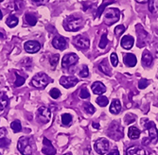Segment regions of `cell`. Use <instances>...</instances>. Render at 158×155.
Listing matches in <instances>:
<instances>
[{
	"mask_svg": "<svg viewBox=\"0 0 158 155\" xmlns=\"http://www.w3.org/2000/svg\"><path fill=\"white\" fill-rule=\"evenodd\" d=\"M64 27L68 31H78L83 27V20L81 16L70 15L64 21Z\"/></svg>",
	"mask_w": 158,
	"mask_h": 155,
	"instance_id": "1",
	"label": "cell"
},
{
	"mask_svg": "<svg viewBox=\"0 0 158 155\" xmlns=\"http://www.w3.org/2000/svg\"><path fill=\"white\" fill-rule=\"evenodd\" d=\"M50 81H51L50 78L47 74H45V73H39V74L35 75L32 78L31 84L34 87H36L38 89H44V88H46L48 85Z\"/></svg>",
	"mask_w": 158,
	"mask_h": 155,
	"instance_id": "2",
	"label": "cell"
},
{
	"mask_svg": "<svg viewBox=\"0 0 158 155\" xmlns=\"http://www.w3.org/2000/svg\"><path fill=\"white\" fill-rule=\"evenodd\" d=\"M120 18V11L116 8H109L105 11L104 22L108 26H112L113 24L117 23Z\"/></svg>",
	"mask_w": 158,
	"mask_h": 155,
	"instance_id": "3",
	"label": "cell"
},
{
	"mask_svg": "<svg viewBox=\"0 0 158 155\" xmlns=\"http://www.w3.org/2000/svg\"><path fill=\"white\" fill-rule=\"evenodd\" d=\"M17 149L23 155H31L32 154L31 140L27 137H21L19 139L18 144H17Z\"/></svg>",
	"mask_w": 158,
	"mask_h": 155,
	"instance_id": "4",
	"label": "cell"
},
{
	"mask_svg": "<svg viewBox=\"0 0 158 155\" xmlns=\"http://www.w3.org/2000/svg\"><path fill=\"white\" fill-rule=\"evenodd\" d=\"M94 148H95V150L97 153H98L100 155H103L109 149V141L105 138H99L95 142Z\"/></svg>",
	"mask_w": 158,
	"mask_h": 155,
	"instance_id": "5",
	"label": "cell"
},
{
	"mask_svg": "<svg viewBox=\"0 0 158 155\" xmlns=\"http://www.w3.org/2000/svg\"><path fill=\"white\" fill-rule=\"evenodd\" d=\"M37 118L42 123H48L51 119L50 110L47 107H40L37 111Z\"/></svg>",
	"mask_w": 158,
	"mask_h": 155,
	"instance_id": "6",
	"label": "cell"
},
{
	"mask_svg": "<svg viewBox=\"0 0 158 155\" xmlns=\"http://www.w3.org/2000/svg\"><path fill=\"white\" fill-rule=\"evenodd\" d=\"M78 61L79 58L75 53L66 54L65 56H64V58L62 60V66L64 68H69L70 66L75 65Z\"/></svg>",
	"mask_w": 158,
	"mask_h": 155,
	"instance_id": "7",
	"label": "cell"
},
{
	"mask_svg": "<svg viewBox=\"0 0 158 155\" xmlns=\"http://www.w3.org/2000/svg\"><path fill=\"white\" fill-rule=\"evenodd\" d=\"M109 135L112 138H114V140H119L120 138L123 137L122 128L117 123H112L110 129H109Z\"/></svg>",
	"mask_w": 158,
	"mask_h": 155,
	"instance_id": "8",
	"label": "cell"
},
{
	"mask_svg": "<svg viewBox=\"0 0 158 155\" xmlns=\"http://www.w3.org/2000/svg\"><path fill=\"white\" fill-rule=\"evenodd\" d=\"M145 128L147 129L148 133H149V136H150V140L152 143H156L157 139H158V131L155 127V124L153 122L149 121L146 125Z\"/></svg>",
	"mask_w": 158,
	"mask_h": 155,
	"instance_id": "9",
	"label": "cell"
},
{
	"mask_svg": "<svg viewBox=\"0 0 158 155\" xmlns=\"http://www.w3.org/2000/svg\"><path fill=\"white\" fill-rule=\"evenodd\" d=\"M74 45H75V47H77L81 49H86L89 47L90 42L86 37L79 35V36L75 37V39H74Z\"/></svg>",
	"mask_w": 158,
	"mask_h": 155,
	"instance_id": "10",
	"label": "cell"
},
{
	"mask_svg": "<svg viewBox=\"0 0 158 155\" xmlns=\"http://www.w3.org/2000/svg\"><path fill=\"white\" fill-rule=\"evenodd\" d=\"M78 79L75 78V77H62L60 79V83H61V85H63L64 88H71V87H73L75 86L76 84L78 83Z\"/></svg>",
	"mask_w": 158,
	"mask_h": 155,
	"instance_id": "11",
	"label": "cell"
},
{
	"mask_svg": "<svg viewBox=\"0 0 158 155\" xmlns=\"http://www.w3.org/2000/svg\"><path fill=\"white\" fill-rule=\"evenodd\" d=\"M24 48L27 52L28 53H36L40 50L41 45L38 43L37 41H27L24 45Z\"/></svg>",
	"mask_w": 158,
	"mask_h": 155,
	"instance_id": "12",
	"label": "cell"
},
{
	"mask_svg": "<svg viewBox=\"0 0 158 155\" xmlns=\"http://www.w3.org/2000/svg\"><path fill=\"white\" fill-rule=\"evenodd\" d=\"M43 144H44V147L42 149L43 153L46 155H55L56 154L55 148L53 147V145L51 144V142L48 138H44V140H43Z\"/></svg>",
	"mask_w": 158,
	"mask_h": 155,
	"instance_id": "13",
	"label": "cell"
},
{
	"mask_svg": "<svg viewBox=\"0 0 158 155\" xmlns=\"http://www.w3.org/2000/svg\"><path fill=\"white\" fill-rule=\"evenodd\" d=\"M52 45L55 48L59 50H64L67 47V41L62 36H56L52 41Z\"/></svg>",
	"mask_w": 158,
	"mask_h": 155,
	"instance_id": "14",
	"label": "cell"
},
{
	"mask_svg": "<svg viewBox=\"0 0 158 155\" xmlns=\"http://www.w3.org/2000/svg\"><path fill=\"white\" fill-rule=\"evenodd\" d=\"M92 92L95 94V95H102L103 93L106 92V87L104 86V84L100 81H96L92 84Z\"/></svg>",
	"mask_w": 158,
	"mask_h": 155,
	"instance_id": "15",
	"label": "cell"
},
{
	"mask_svg": "<svg viewBox=\"0 0 158 155\" xmlns=\"http://www.w3.org/2000/svg\"><path fill=\"white\" fill-rule=\"evenodd\" d=\"M135 39L131 35H126L121 39V47L124 49H131L134 46Z\"/></svg>",
	"mask_w": 158,
	"mask_h": 155,
	"instance_id": "16",
	"label": "cell"
},
{
	"mask_svg": "<svg viewBox=\"0 0 158 155\" xmlns=\"http://www.w3.org/2000/svg\"><path fill=\"white\" fill-rule=\"evenodd\" d=\"M126 155H146V151L144 149H142L137 146H133L127 149Z\"/></svg>",
	"mask_w": 158,
	"mask_h": 155,
	"instance_id": "17",
	"label": "cell"
},
{
	"mask_svg": "<svg viewBox=\"0 0 158 155\" xmlns=\"http://www.w3.org/2000/svg\"><path fill=\"white\" fill-rule=\"evenodd\" d=\"M136 62H137L136 57H135L134 54H132V53L125 54V56H124V63L127 66H129V67H134V66H135Z\"/></svg>",
	"mask_w": 158,
	"mask_h": 155,
	"instance_id": "18",
	"label": "cell"
},
{
	"mask_svg": "<svg viewBox=\"0 0 158 155\" xmlns=\"http://www.w3.org/2000/svg\"><path fill=\"white\" fill-rule=\"evenodd\" d=\"M121 111V103L118 100H114L110 106V112L114 115L119 114Z\"/></svg>",
	"mask_w": 158,
	"mask_h": 155,
	"instance_id": "19",
	"label": "cell"
},
{
	"mask_svg": "<svg viewBox=\"0 0 158 155\" xmlns=\"http://www.w3.org/2000/svg\"><path fill=\"white\" fill-rule=\"evenodd\" d=\"M152 63V56L151 55V53L149 51H144L142 54V64L144 66H151Z\"/></svg>",
	"mask_w": 158,
	"mask_h": 155,
	"instance_id": "20",
	"label": "cell"
},
{
	"mask_svg": "<svg viewBox=\"0 0 158 155\" xmlns=\"http://www.w3.org/2000/svg\"><path fill=\"white\" fill-rule=\"evenodd\" d=\"M140 133H141V132L139 131V129L136 128V127L132 126V127H130V128H129L128 136H129V138L132 139V140L137 139L140 136Z\"/></svg>",
	"mask_w": 158,
	"mask_h": 155,
	"instance_id": "21",
	"label": "cell"
},
{
	"mask_svg": "<svg viewBox=\"0 0 158 155\" xmlns=\"http://www.w3.org/2000/svg\"><path fill=\"white\" fill-rule=\"evenodd\" d=\"M22 7H23V2L20 1V0H14V1H12V2H10V4L7 5V8L11 11L19 10L22 9Z\"/></svg>",
	"mask_w": 158,
	"mask_h": 155,
	"instance_id": "22",
	"label": "cell"
},
{
	"mask_svg": "<svg viewBox=\"0 0 158 155\" xmlns=\"http://www.w3.org/2000/svg\"><path fill=\"white\" fill-rule=\"evenodd\" d=\"M98 69L102 71L103 74H105V75H107V76H111V69H110V67H109V65H108V63H107V60L105 59V60H103L102 63H99V65H98Z\"/></svg>",
	"mask_w": 158,
	"mask_h": 155,
	"instance_id": "23",
	"label": "cell"
},
{
	"mask_svg": "<svg viewBox=\"0 0 158 155\" xmlns=\"http://www.w3.org/2000/svg\"><path fill=\"white\" fill-rule=\"evenodd\" d=\"M114 0H103L102 4L99 6L98 11H97V13H96V18H98V17L99 18V17H100V15H102V13L103 12V10H104V9H105V6H108V5H110V4H112V3H114Z\"/></svg>",
	"mask_w": 158,
	"mask_h": 155,
	"instance_id": "24",
	"label": "cell"
},
{
	"mask_svg": "<svg viewBox=\"0 0 158 155\" xmlns=\"http://www.w3.org/2000/svg\"><path fill=\"white\" fill-rule=\"evenodd\" d=\"M9 104V97L5 93L0 94V112H2Z\"/></svg>",
	"mask_w": 158,
	"mask_h": 155,
	"instance_id": "25",
	"label": "cell"
},
{
	"mask_svg": "<svg viewBox=\"0 0 158 155\" xmlns=\"http://www.w3.org/2000/svg\"><path fill=\"white\" fill-rule=\"evenodd\" d=\"M25 19H26V22L31 25V26H35L36 23H37V18L34 14L32 13H30V12H27L26 15H25Z\"/></svg>",
	"mask_w": 158,
	"mask_h": 155,
	"instance_id": "26",
	"label": "cell"
},
{
	"mask_svg": "<svg viewBox=\"0 0 158 155\" xmlns=\"http://www.w3.org/2000/svg\"><path fill=\"white\" fill-rule=\"evenodd\" d=\"M6 24H7L8 27H16L17 24H18V18H17L15 15L10 14V15L8 17V19H7V21H6Z\"/></svg>",
	"mask_w": 158,
	"mask_h": 155,
	"instance_id": "27",
	"label": "cell"
},
{
	"mask_svg": "<svg viewBox=\"0 0 158 155\" xmlns=\"http://www.w3.org/2000/svg\"><path fill=\"white\" fill-rule=\"evenodd\" d=\"M149 10L152 13L158 11V0H149Z\"/></svg>",
	"mask_w": 158,
	"mask_h": 155,
	"instance_id": "28",
	"label": "cell"
},
{
	"mask_svg": "<svg viewBox=\"0 0 158 155\" xmlns=\"http://www.w3.org/2000/svg\"><path fill=\"white\" fill-rule=\"evenodd\" d=\"M10 128L12 129V131L14 133H19L22 130V126L19 120H14L13 122H11L10 124Z\"/></svg>",
	"mask_w": 158,
	"mask_h": 155,
	"instance_id": "29",
	"label": "cell"
},
{
	"mask_svg": "<svg viewBox=\"0 0 158 155\" xmlns=\"http://www.w3.org/2000/svg\"><path fill=\"white\" fill-rule=\"evenodd\" d=\"M97 103L100 106V107H105L108 105L109 101H108V98L106 96H100L97 98Z\"/></svg>",
	"mask_w": 158,
	"mask_h": 155,
	"instance_id": "30",
	"label": "cell"
},
{
	"mask_svg": "<svg viewBox=\"0 0 158 155\" xmlns=\"http://www.w3.org/2000/svg\"><path fill=\"white\" fill-rule=\"evenodd\" d=\"M83 109H84V111H85L86 112H87V114H89V115L94 114L95 111H96L95 107H94L91 103H89V102L84 103V105H83Z\"/></svg>",
	"mask_w": 158,
	"mask_h": 155,
	"instance_id": "31",
	"label": "cell"
},
{
	"mask_svg": "<svg viewBox=\"0 0 158 155\" xmlns=\"http://www.w3.org/2000/svg\"><path fill=\"white\" fill-rule=\"evenodd\" d=\"M15 76H16V80H15V82H14V86H15V87L22 86L23 84L25 83V78L20 76L17 72L15 73Z\"/></svg>",
	"mask_w": 158,
	"mask_h": 155,
	"instance_id": "32",
	"label": "cell"
},
{
	"mask_svg": "<svg viewBox=\"0 0 158 155\" xmlns=\"http://www.w3.org/2000/svg\"><path fill=\"white\" fill-rule=\"evenodd\" d=\"M108 44V40H107V33H103L102 38H100V41H99V44H98V47L100 48H105L106 46Z\"/></svg>",
	"mask_w": 158,
	"mask_h": 155,
	"instance_id": "33",
	"label": "cell"
},
{
	"mask_svg": "<svg viewBox=\"0 0 158 155\" xmlns=\"http://www.w3.org/2000/svg\"><path fill=\"white\" fill-rule=\"evenodd\" d=\"M72 122V116L68 114H64L62 116V123L65 126L70 125V123Z\"/></svg>",
	"mask_w": 158,
	"mask_h": 155,
	"instance_id": "34",
	"label": "cell"
},
{
	"mask_svg": "<svg viewBox=\"0 0 158 155\" xmlns=\"http://www.w3.org/2000/svg\"><path fill=\"white\" fill-rule=\"evenodd\" d=\"M90 96V94H89V91L87 90L86 87H83L81 89L80 91V97L82 98V100H86V98H89Z\"/></svg>",
	"mask_w": 158,
	"mask_h": 155,
	"instance_id": "35",
	"label": "cell"
},
{
	"mask_svg": "<svg viewBox=\"0 0 158 155\" xmlns=\"http://www.w3.org/2000/svg\"><path fill=\"white\" fill-rule=\"evenodd\" d=\"M124 31H125V27L123 25H119L114 27V34H116L118 37H119Z\"/></svg>",
	"mask_w": 158,
	"mask_h": 155,
	"instance_id": "36",
	"label": "cell"
},
{
	"mask_svg": "<svg viewBox=\"0 0 158 155\" xmlns=\"http://www.w3.org/2000/svg\"><path fill=\"white\" fill-rule=\"evenodd\" d=\"M59 59H60V57H59V55H58V54L53 55L52 57H50V59H49L50 65H51L52 67H55V66L57 65V63H58V62H59Z\"/></svg>",
	"mask_w": 158,
	"mask_h": 155,
	"instance_id": "37",
	"label": "cell"
},
{
	"mask_svg": "<svg viewBox=\"0 0 158 155\" xmlns=\"http://www.w3.org/2000/svg\"><path fill=\"white\" fill-rule=\"evenodd\" d=\"M49 95H50V96H51L52 98H54V100H57V98H59V97H60L61 92H60L58 89H57V88H53V89L50 90Z\"/></svg>",
	"mask_w": 158,
	"mask_h": 155,
	"instance_id": "38",
	"label": "cell"
},
{
	"mask_svg": "<svg viewBox=\"0 0 158 155\" xmlns=\"http://www.w3.org/2000/svg\"><path fill=\"white\" fill-rule=\"evenodd\" d=\"M150 81L147 79H141L138 82V88L139 89H145L149 85Z\"/></svg>",
	"mask_w": 158,
	"mask_h": 155,
	"instance_id": "39",
	"label": "cell"
},
{
	"mask_svg": "<svg viewBox=\"0 0 158 155\" xmlns=\"http://www.w3.org/2000/svg\"><path fill=\"white\" fill-rule=\"evenodd\" d=\"M80 76L81 78H86V77L89 76V70H88V67L86 65H83L81 67V71H80Z\"/></svg>",
	"mask_w": 158,
	"mask_h": 155,
	"instance_id": "40",
	"label": "cell"
},
{
	"mask_svg": "<svg viewBox=\"0 0 158 155\" xmlns=\"http://www.w3.org/2000/svg\"><path fill=\"white\" fill-rule=\"evenodd\" d=\"M110 60H111V63L114 67H116L118 63V56L116 53H112L110 56Z\"/></svg>",
	"mask_w": 158,
	"mask_h": 155,
	"instance_id": "41",
	"label": "cell"
},
{
	"mask_svg": "<svg viewBox=\"0 0 158 155\" xmlns=\"http://www.w3.org/2000/svg\"><path fill=\"white\" fill-rule=\"evenodd\" d=\"M10 143V141L7 138H1L0 139V147L1 148H7Z\"/></svg>",
	"mask_w": 158,
	"mask_h": 155,
	"instance_id": "42",
	"label": "cell"
},
{
	"mask_svg": "<svg viewBox=\"0 0 158 155\" xmlns=\"http://www.w3.org/2000/svg\"><path fill=\"white\" fill-rule=\"evenodd\" d=\"M6 134V129L5 128H1L0 129V139L3 138V136Z\"/></svg>",
	"mask_w": 158,
	"mask_h": 155,
	"instance_id": "43",
	"label": "cell"
},
{
	"mask_svg": "<svg viewBox=\"0 0 158 155\" xmlns=\"http://www.w3.org/2000/svg\"><path fill=\"white\" fill-rule=\"evenodd\" d=\"M107 155H119V152L118 149H113L111 152H109Z\"/></svg>",
	"mask_w": 158,
	"mask_h": 155,
	"instance_id": "44",
	"label": "cell"
},
{
	"mask_svg": "<svg viewBox=\"0 0 158 155\" xmlns=\"http://www.w3.org/2000/svg\"><path fill=\"white\" fill-rule=\"evenodd\" d=\"M44 1H45V0H32V2L35 3V4H37V5L43 4V3H44Z\"/></svg>",
	"mask_w": 158,
	"mask_h": 155,
	"instance_id": "45",
	"label": "cell"
},
{
	"mask_svg": "<svg viewBox=\"0 0 158 155\" xmlns=\"http://www.w3.org/2000/svg\"><path fill=\"white\" fill-rule=\"evenodd\" d=\"M136 2H138V3H141V4H143V3H146V2H148L149 0H135Z\"/></svg>",
	"mask_w": 158,
	"mask_h": 155,
	"instance_id": "46",
	"label": "cell"
},
{
	"mask_svg": "<svg viewBox=\"0 0 158 155\" xmlns=\"http://www.w3.org/2000/svg\"><path fill=\"white\" fill-rule=\"evenodd\" d=\"M95 129H99V125H98L97 123H93V125H92Z\"/></svg>",
	"mask_w": 158,
	"mask_h": 155,
	"instance_id": "47",
	"label": "cell"
},
{
	"mask_svg": "<svg viewBox=\"0 0 158 155\" xmlns=\"http://www.w3.org/2000/svg\"><path fill=\"white\" fill-rule=\"evenodd\" d=\"M2 17H3V14H2V11H1V10H0V20L2 19Z\"/></svg>",
	"mask_w": 158,
	"mask_h": 155,
	"instance_id": "48",
	"label": "cell"
},
{
	"mask_svg": "<svg viewBox=\"0 0 158 155\" xmlns=\"http://www.w3.org/2000/svg\"><path fill=\"white\" fill-rule=\"evenodd\" d=\"M156 57L158 58V47H157V48H156Z\"/></svg>",
	"mask_w": 158,
	"mask_h": 155,
	"instance_id": "49",
	"label": "cell"
},
{
	"mask_svg": "<svg viewBox=\"0 0 158 155\" xmlns=\"http://www.w3.org/2000/svg\"><path fill=\"white\" fill-rule=\"evenodd\" d=\"M0 37H1V38H3V34H2V33H0Z\"/></svg>",
	"mask_w": 158,
	"mask_h": 155,
	"instance_id": "50",
	"label": "cell"
},
{
	"mask_svg": "<svg viewBox=\"0 0 158 155\" xmlns=\"http://www.w3.org/2000/svg\"><path fill=\"white\" fill-rule=\"evenodd\" d=\"M64 155H71V154H68V153H66V154H64Z\"/></svg>",
	"mask_w": 158,
	"mask_h": 155,
	"instance_id": "51",
	"label": "cell"
},
{
	"mask_svg": "<svg viewBox=\"0 0 158 155\" xmlns=\"http://www.w3.org/2000/svg\"><path fill=\"white\" fill-rule=\"evenodd\" d=\"M1 1H3V0H0V2H1Z\"/></svg>",
	"mask_w": 158,
	"mask_h": 155,
	"instance_id": "52",
	"label": "cell"
},
{
	"mask_svg": "<svg viewBox=\"0 0 158 155\" xmlns=\"http://www.w3.org/2000/svg\"><path fill=\"white\" fill-rule=\"evenodd\" d=\"M0 155H1V153H0Z\"/></svg>",
	"mask_w": 158,
	"mask_h": 155,
	"instance_id": "53",
	"label": "cell"
}]
</instances>
